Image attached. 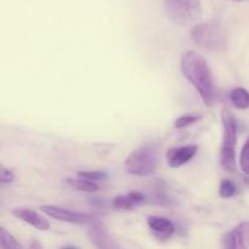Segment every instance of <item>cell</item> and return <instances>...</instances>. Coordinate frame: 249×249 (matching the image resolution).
I'll list each match as a JSON object with an SVG mask.
<instances>
[{
    "label": "cell",
    "instance_id": "6da1fadb",
    "mask_svg": "<svg viewBox=\"0 0 249 249\" xmlns=\"http://www.w3.org/2000/svg\"><path fill=\"white\" fill-rule=\"evenodd\" d=\"M180 70L206 106H212L215 101L216 87L206 58L197 51L186 50L180 60Z\"/></svg>",
    "mask_w": 249,
    "mask_h": 249
},
{
    "label": "cell",
    "instance_id": "7a4b0ae2",
    "mask_svg": "<svg viewBox=\"0 0 249 249\" xmlns=\"http://www.w3.org/2000/svg\"><path fill=\"white\" fill-rule=\"evenodd\" d=\"M224 136L223 146L220 150V163L229 173H235L236 165V143H237V121L229 108L221 112Z\"/></svg>",
    "mask_w": 249,
    "mask_h": 249
},
{
    "label": "cell",
    "instance_id": "3957f363",
    "mask_svg": "<svg viewBox=\"0 0 249 249\" xmlns=\"http://www.w3.org/2000/svg\"><path fill=\"white\" fill-rule=\"evenodd\" d=\"M158 151L155 145L145 143L125 158L124 167L130 175L148 177L157 169Z\"/></svg>",
    "mask_w": 249,
    "mask_h": 249
},
{
    "label": "cell",
    "instance_id": "277c9868",
    "mask_svg": "<svg viewBox=\"0 0 249 249\" xmlns=\"http://www.w3.org/2000/svg\"><path fill=\"white\" fill-rule=\"evenodd\" d=\"M192 40L207 50H220L226 44V36L220 23L214 21L197 24L192 29Z\"/></svg>",
    "mask_w": 249,
    "mask_h": 249
},
{
    "label": "cell",
    "instance_id": "5b68a950",
    "mask_svg": "<svg viewBox=\"0 0 249 249\" xmlns=\"http://www.w3.org/2000/svg\"><path fill=\"white\" fill-rule=\"evenodd\" d=\"M168 15L177 23L189 24L202 15L201 0H165Z\"/></svg>",
    "mask_w": 249,
    "mask_h": 249
},
{
    "label": "cell",
    "instance_id": "8992f818",
    "mask_svg": "<svg viewBox=\"0 0 249 249\" xmlns=\"http://www.w3.org/2000/svg\"><path fill=\"white\" fill-rule=\"evenodd\" d=\"M40 211L45 213L48 216H50V218H53L60 221H65V223L75 224V225H87V224L91 223V220L94 219L90 214L71 211L68 208L53 206V204L41 206Z\"/></svg>",
    "mask_w": 249,
    "mask_h": 249
},
{
    "label": "cell",
    "instance_id": "52a82bcc",
    "mask_svg": "<svg viewBox=\"0 0 249 249\" xmlns=\"http://www.w3.org/2000/svg\"><path fill=\"white\" fill-rule=\"evenodd\" d=\"M223 246L226 249H247L249 246L248 221H243L228 231L223 237Z\"/></svg>",
    "mask_w": 249,
    "mask_h": 249
},
{
    "label": "cell",
    "instance_id": "ba28073f",
    "mask_svg": "<svg viewBox=\"0 0 249 249\" xmlns=\"http://www.w3.org/2000/svg\"><path fill=\"white\" fill-rule=\"evenodd\" d=\"M197 148V145H185L169 148L165 153V160L170 168H180L196 156Z\"/></svg>",
    "mask_w": 249,
    "mask_h": 249
},
{
    "label": "cell",
    "instance_id": "9c48e42d",
    "mask_svg": "<svg viewBox=\"0 0 249 249\" xmlns=\"http://www.w3.org/2000/svg\"><path fill=\"white\" fill-rule=\"evenodd\" d=\"M12 215L16 216L19 220L29 224L31 226L36 228V230L46 231L50 229V223L45 216L39 214L38 212L33 211L29 208H15L12 211Z\"/></svg>",
    "mask_w": 249,
    "mask_h": 249
},
{
    "label": "cell",
    "instance_id": "30bf717a",
    "mask_svg": "<svg viewBox=\"0 0 249 249\" xmlns=\"http://www.w3.org/2000/svg\"><path fill=\"white\" fill-rule=\"evenodd\" d=\"M89 238L92 245L96 248H114L117 245H114L113 240L109 236L108 231L106 230L101 221H95L94 219L89 224Z\"/></svg>",
    "mask_w": 249,
    "mask_h": 249
},
{
    "label": "cell",
    "instance_id": "8fae6325",
    "mask_svg": "<svg viewBox=\"0 0 249 249\" xmlns=\"http://www.w3.org/2000/svg\"><path fill=\"white\" fill-rule=\"evenodd\" d=\"M147 225L158 237H170L175 232V225L172 220L164 216L152 215L147 218Z\"/></svg>",
    "mask_w": 249,
    "mask_h": 249
},
{
    "label": "cell",
    "instance_id": "7c38bea8",
    "mask_svg": "<svg viewBox=\"0 0 249 249\" xmlns=\"http://www.w3.org/2000/svg\"><path fill=\"white\" fill-rule=\"evenodd\" d=\"M143 202H145V196L141 192L130 191L126 195H124V196H117L113 199V202H112V204L117 209L130 211V209L142 204Z\"/></svg>",
    "mask_w": 249,
    "mask_h": 249
},
{
    "label": "cell",
    "instance_id": "4fadbf2b",
    "mask_svg": "<svg viewBox=\"0 0 249 249\" xmlns=\"http://www.w3.org/2000/svg\"><path fill=\"white\" fill-rule=\"evenodd\" d=\"M67 185H70L72 189L77 190L80 192H88V194H94V192L99 191V185L95 181H90V180L83 179V178H68L66 179Z\"/></svg>",
    "mask_w": 249,
    "mask_h": 249
},
{
    "label": "cell",
    "instance_id": "5bb4252c",
    "mask_svg": "<svg viewBox=\"0 0 249 249\" xmlns=\"http://www.w3.org/2000/svg\"><path fill=\"white\" fill-rule=\"evenodd\" d=\"M231 102L233 106L240 109H246L249 106V94L245 88H236L230 94Z\"/></svg>",
    "mask_w": 249,
    "mask_h": 249
},
{
    "label": "cell",
    "instance_id": "9a60e30c",
    "mask_svg": "<svg viewBox=\"0 0 249 249\" xmlns=\"http://www.w3.org/2000/svg\"><path fill=\"white\" fill-rule=\"evenodd\" d=\"M0 248L2 249H22L23 246L16 240L11 232L5 228H0Z\"/></svg>",
    "mask_w": 249,
    "mask_h": 249
},
{
    "label": "cell",
    "instance_id": "2e32d148",
    "mask_svg": "<svg viewBox=\"0 0 249 249\" xmlns=\"http://www.w3.org/2000/svg\"><path fill=\"white\" fill-rule=\"evenodd\" d=\"M237 194V186L232 180L224 179L219 186V195L223 198H231Z\"/></svg>",
    "mask_w": 249,
    "mask_h": 249
},
{
    "label": "cell",
    "instance_id": "e0dca14e",
    "mask_svg": "<svg viewBox=\"0 0 249 249\" xmlns=\"http://www.w3.org/2000/svg\"><path fill=\"white\" fill-rule=\"evenodd\" d=\"M201 119L199 114H184V116L179 117V118L175 121L174 126L177 129H182L186 128V126L192 125V124L197 123V122Z\"/></svg>",
    "mask_w": 249,
    "mask_h": 249
},
{
    "label": "cell",
    "instance_id": "ac0fdd59",
    "mask_svg": "<svg viewBox=\"0 0 249 249\" xmlns=\"http://www.w3.org/2000/svg\"><path fill=\"white\" fill-rule=\"evenodd\" d=\"M77 175L79 178H83V179H87L95 182L107 179L106 173L100 172V170H95V172H83V170H79V172H77Z\"/></svg>",
    "mask_w": 249,
    "mask_h": 249
},
{
    "label": "cell",
    "instance_id": "d6986e66",
    "mask_svg": "<svg viewBox=\"0 0 249 249\" xmlns=\"http://www.w3.org/2000/svg\"><path fill=\"white\" fill-rule=\"evenodd\" d=\"M249 145L248 141H246V143L243 145L242 150H241V155H240V168L246 175H248L249 173Z\"/></svg>",
    "mask_w": 249,
    "mask_h": 249
},
{
    "label": "cell",
    "instance_id": "ffe728a7",
    "mask_svg": "<svg viewBox=\"0 0 249 249\" xmlns=\"http://www.w3.org/2000/svg\"><path fill=\"white\" fill-rule=\"evenodd\" d=\"M15 179V174L11 169L0 164V184H11Z\"/></svg>",
    "mask_w": 249,
    "mask_h": 249
},
{
    "label": "cell",
    "instance_id": "44dd1931",
    "mask_svg": "<svg viewBox=\"0 0 249 249\" xmlns=\"http://www.w3.org/2000/svg\"><path fill=\"white\" fill-rule=\"evenodd\" d=\"M233 1H242V0H233Z\"/></svg>",
    "mask_w": 249,
    "mask_h": 249
}]
</instances>
